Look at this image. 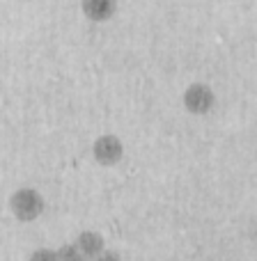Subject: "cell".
Instances as JSON below:
<instances>
[{
	"label": "cell",
	"mask_w": 257,
	"mask_h": 261,
	"mask_svg": "<svg viewBox=\"0 0 257 261\" xmlns=\"http://www.w3.org/2000/svg\"><path fill=\"white\" fill-rule=\"evenodd\" d=\"M76 248L81 250L87 259H95V257H99V254L104 252L106 243H104V236L101 234H97V231H92V229H85V231L78 234Z\"/></svg>",
	"instance_id": "5"
},
{
	"label": "cell",
	"mask_w": 257,
	"mask_h": 261,
	"mask_svg": "<svg viewBox=\"0 0 257 261\" xmlns=\"http://www.w3.org/2000/svg\"><path fill=\"white\" fill-rule=\"evenodd\" d=\"M9 208L12 216L21 222H32L44 213V197L32 188H18L9 197Z\"/></svg>",
	"instance_id": "1"
},
{
	"label": "cell",
	"mask_w": 257,
	"mask_h": 261,
	"mask_svg": "<svg viewBox=\"0 0 257 261\" xmlns=\"http://www.w3.org/2000/svg\"><path fill=\"white\" fill-rule=\"evenodd\" d=\"M30 261H58V252L49 248H39L30 254Z\"/></svg>",
	"instance_id": "7"
},
{
	"label": "cell",
	"mask_w": 257,
	"mask_h": 261,
	"mask_svg": "<svg viewBox=\"0 0 257 261\" xmlns=\"http://www.w3.org/2000/svg\"><path fill=\"white\" fill-rule=\"evenodd\" d=\"M81 9L90 21H108L118 12V0H81Z\"/></svg>",
	"instance_id": "4"
},
{
	"label": "cell",
	"mask_w": 257,
	"mask_h": 261,
	"mask_svg": "<svg viewBox=\"0 0 257 261\" xmlns=\"http://www.w3.org/2000/svg\"><path fill=\"white\" fill-rule=\"evenodd\" d=\"M58 261H87V257L74 245H64V248L58 250Z\"/></svg>",
	"instance_id": "6"
},
{
	"label": "cell",
	"mask_w": 257,
	"mask_h": 261,
	"mask_svg": "<svg viewBox=\"0 0 257 261\" xmlns=\"http://www.w3.org/2000/svg\"><path fill=\"white\" fill-rule=\"evenodd\" d=\"M184 106H186V110L193 115L209 113L214 106V92L209 90L204 83H193V85L184 92Z\"/></svg>",
	"instance_id": "3"
},
{
	"label": "cell",
	"mask_w": 257,
	"mask_h": 261,
	"mask_svg": "<svg viewBox=\"0 0 257 261\" xmlns=\"http://www.w3.org/2000/svg\"><path fill=\"white\" fill-rule=\"evenodd\" d=\"M92 153H95V161L104 167H113L122 161L124 156V144L118 135H101L95 140L92 144Z\"/></svg>",
	"instance_id": "2"
},
{
	"label": "cell",
	"mask_w": 257,
	"mask_h": 261,
	"mask_svg": "<svg viewBox=\"0 0 257 261\" xmlns=\"http://www.w3.org/2000/svg\"><path fill=\"white\" fill-rule=\"evenodd\" d=\"M92 261H122V259H120L115 252H110V250H104V252H101L99 257H95Z\"/></svg>",
	"instance_id": "8"
}]
</instances>
